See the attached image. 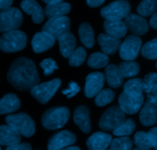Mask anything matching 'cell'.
Returning <instances> with one entry per match:
<instances>
[{"label": "cell", "instance_id": "obj_1", "mask_svg": "<svg viewBox=\"0 0 157 150\" xmlns=\"http://www.w3.org/2000/svg\"><path fill=\"white\" fill-rule=\"evenodd\" d=\"M9 83L22 92L31 90L39 83L36 65L32 60L20 57L15 60L7 73Z\"/></svg>", "mask_w": 157, "mask_h": 150}, {"label": "cell", "instance_id": "obj_2", "mask_svg": "<svg viewBox=\"0 0 157 150\" xmlns=\"http://www.w3.org/2000/svg\"><path fill=\"white\" fill-rule=\"evenodd\" d=\"M69 116L70 112L66 107H52L43 113L41 120L42 124L46 129H59L66 125Z\"/></svg>", "mask_w": 157, "mask_h": 150}, {"label": "cell", "instance_id": "obj_3", "mask_svg": "<svg viewBox=\"0 0 157 150\" xmlns=\"http://www.w3.org/2000/svg\"><path fill=\"white\" fill-rule=\"evenodd\" d=\"M26 43V34L20 30L4 33L0 37V49L7 53L21 51L25 48Z\"/></svg>", "mask_w": 157, "mask_h": 150}, {"label": "cell", "instance_id": "obj_4", "mask_svg": "<svg viewBox=\"0 0 157 150\" xmlns=\"http://www.w3.org/2000/svg\"><path fill=\"white\" fill-rule=\"evenodd\" d=\"M6 122L25 137H31L36 132L34 121L26 113H19L9 115L6 117Z\"/></svg>", "mask_w": 157, "mask_h": 150}, {"label": "cell", "instance_id": "obj_5", "mask_svg": "<svg viewBox=\"0 0 157 150\" xmlns=\"http://www.w3.org/2000/svg\"><path fill=\"white\" fill-rule=\"evenodd\" d=\"M126 121V116L118 106L109 107L99 119V126L104 131H114Z\"/></svg>", "mask_w": 157, "mask_h": 150}, {"label": "cell", "instance_id": "obj_6", "mask_svg": "<svg viewBox=\"0 0 157 150\" xmlns=\"http://www.w3.org/2000/svg\"><path fill=\"white\" fill-rule=\"evenodd\" d=\"M23 17L17 8H10L6 11H0V33H7L17 30L21 26Z\"/></svg>", "mask_w": 157, "mask_h": 150}, {"label": "cell", "instance_id": "obj_7", "mask_svg": "<svg viewBox=\"0 0 157 150\" xmlns=\"http://www.w3.org/2000/svg\"><path fill=\"white\" fill-rule=\"evenodd\" d=\"M131 7L127 1H115L101 10V16L105 20H122L130 14Z\"/></svg>", "mask_w": 157, "mask_h": 150}, {"label": "cell", "instance_id": "obj_8", "mask_svg": "<svg viewBox=\"0 0 157 150\" xmlns=\"http://www.w3.org/2000/svg\"><path fill=\"white\" fill-rule=\"evenodd\" d=\"M61 85L59 79H55L49 82L36 86L30 90L32 95L40 103L46 104L52 98Z\"/></svg>", "mask_w": 157, "mask_h": 150}, {"label": "cell", "instance_id": "obj_9", "mask_svg": "<svg viewBox=\"0 0 157 150\" xmlns=\"http://www.w3.org/2000/svg\"><path fill=\"white\" fill-rule=\"evenodd\" d=\"M43 31L59 39L70 33V20L66 16L49 19L43 27Z\"/></svg>", "mask_w": 157, "mask_h": 150}, {"label": "cell", "instance_id": "obj_10", "mask_svg": "<svg viewBox=\"0 0 157 150\" xmlns=\"http://www.w3.org/2000/svg\"><path fill=\"white\" fill-rule=\"evenodd\" d=\"M142 48V39L139 36H129L120 48V56L125 61H132L137 58Z\"/></svg>", "mask_w": 157, "mask_h": 150}, {"label": "cell", "instance_id": "obj_11", "mask_svg": "<svg viewBox=\"0 0 157 150\" xmlns=\"http://www.w3.org/2000/svg\"><path fill=\"white\" fill-rule=\"evenodd\" d=\"M76 141V136L68 130H63L56 133L48 142V150H62L73 145Z\"/></svg>", "mask_w": 157, "mask_h": 150}, {"label": "cell", "instance_id": "obj_12", "mask_svg": "<svg viewBox=\"0 0 157 150\" xmlns=\"http://www.w3.org/2000/svg\"><path fill=\"white\" fill-rule=\"evenodd\" d=\"M105 79V75L102 72H93L87 75L85 84L86 96L87 98L96 96L102 91Z\"/></svg>", "mask_w": 157, "mask_h": 150}, {"label": "cell", "instance_id": "obj_13", "mask_svg": "<svg viewBox=\"0 0 157 150\" xmlns=\"http://www.w3.org/2000/svg\"><path fill=\"white\" fill-rule=\"evenodd\" d=\"M118 101L119 106L123 113L127 114H135L138 113L144 102V95L140 97H133L129 96L123 92L120 94Z\"/></svg>", "mask_w": 157, "mask_h": 150}, {"label": "cell", "instance_id": "obj_14", "mask_svg": "<svg viewBox=\"0 0 157 150\" xmlns=\"http://www.w3.org/2000/svg\"><path fill=\"white\" fill-rule=\"evenodd\" d=\"M127 29L133 34L139 36L146 34L149 30V24L147 21L142 16L136 14H129L124 20Z\"/></svg>", "mask_w": 157, "mask_h": 150}, {"label": "cell", "instance_id": "obj_15", "mask_svg": "<svg viewBox=\"0 0 157 150\" xmlns=\"http://www.w3.org/2000/svg\"><path fill=\"white\" fill-rule=\"evenodd\" d=\"M56 42V38L46 32H39L35 34L32 40L33 49L36 53L43 52L52 48Z\"/></svg>", "mask_w": 157, "mask_h": 150}, {"label": "cell", "instance_id": "obj_16", "mask_svg": "<svg viewBox=\"0 0 157 150\" xmlns=\"http://www.w3.org/2000/svg\"><path fill=\"white\" fill-rule=\"evenodd\" d=\"M73 120L84 133H89L91 131L90 110L86 106H79L76 107L73 113Z\"/></svg>", "mask_w": 157, "mask_h": 150}, {"label": "cell", "instance_id": "obj_17", "mask_svg": "<svg viewBox=\"0 0 157 150\" xmlns=\"http://www.w3.org/2000/svg\"><path fill=\"white\" fill-rule=\"evenodd\" d=\"M21 8L26 14L32 16V20L34 23L39 24L43 22L45 13L41 6L36 1L25 0L21 2Z\"/></svg>", "mask_w": 157, "mask_h": 150}, {"label": "cell", "instance_id": "obj_18", "mask_svg": "<svg viewBox=\"0 0 157 150\" xmlns=\"http://www.w3.org/2000/svg\"><path fill=\"white\" fill-rule=\"evenodd\" d=\"M111 142L112 136L109 134L97 132L89 138L86 145L90 150H105Z\"/></svg>", "mask_w": 157, "mask_h": 150}, {"label": "cell", "instance_id": "obj_19", "mask_svg": "<svg viewBox=\"0 0 157 150\" xmlns=\"http://www.w3.org/2000/svg\"><path fill=\"white\" fill-rule=\"evenodd\" d=\"M21 142V135L9 125H0V145L11 146Z\"/></svg>", "mask_w": 157, "mask_h": 150}, {"label": "cell", "instance_id": "obj_20", "mask_svg": "<svg viewBox=\"0 0 157 150\" xmlns=\"http://www.w3.org/2000/svg\"><path fill=\"white\" fill-rule=\"evenodd\" d=\"M140 122L144 126H152L157 122V106L146 101L140 113Z\"/></svg>", "mask_w": 157, "mask_h": 150}, {"label": "cell", "instance_id": "obj_21", "mask_svg": "<svg viewBox=\"0 0 157 150\" xmlns=\"http://www.w3.org/2000/svg\"><path fill=\"white\" fill-rule=\"evenodd\" d=\"M98 42L101 46L102 53L105 55H113L120 49L121 45L120 39L108 36L106 34L101 33L98 36Z\"/></svg>", "mask_w": 157, "mask_h": 150}, {"label": "cell", "instance_id": "obj_22", "mask_svg": "<svg viewBox=\"0 0 157 150\" xmlns=\"http://www.w3.org/2000/svg\"><path fill=\"white\" fill-rule=\"evenodd\" d=\"M104 29L108 36L120 39L127 33V27L122 20H105L104 22Z\"/></svg>", "mask_w": 157, "mask_h": 150}, {"label": "cell", "instance_id": "obj_23", "mask_svg": "<svg viewBox=\"0 0 157 150\" xmlns=\"http://www.w3.org/2000/svg\"><path fill=\"white\" fill-rule=\"evenodd\" d=\"M143 90L147 95L148 101L157 106V74L151 72L143 79Z\"/></svg>", "mask_w": 157, "mask_h": 150}, {"label": "cell", "instance_id": "obj_24", "mask_svg": "<svg viewBox=\"0 0 157 150\" xmlns=\"http://www.w3.org/2000/svg\"><path fill=\"white\" fill-rule=\"evenodd\" d=\"M21 105L19 98L14 93H9L0 98V115L10 114L17 111Z\"/></svg>", "mask_w": 157, "mask_h": 150}, {"label": "cell", "instance_id": "obj_25", "mask_svg": "<svg viewBox=\"0 0 157 150\" xmlns=\"http://www.w3.org/2000/svg\"><path fill=\"white\" fill-rule=\"evenodd\" d=\"M105 78L108 83L109 86L112 88H120L123 85L124 77L122 75L120 69L117 66L109 64L105 69Z\"/></svg>", "mask_w": 157, "mask_h": 150}, {"label": "cell", "instance_id": "obj_26", "mask_svg": "<svg viewBox=\"0 0 157 150\" xmlns=\"http://www.w3.org/2000/svg\"><path fill=\"white\" fill-rule=\"evenodd\" d=\"M58 41L60 52L63 56L65 58H69L74 52L76 45V39L74 35L69 33L59 38Z\"/></svg>", "mask_w": 157, "mask_h": 150}, {"label": "cell", "instance_id": "obj_27", "mask_svg": "<svg viewBox=\"0 0 157 150\" xmlns=\"http://www.w3.org/2000/svg\"><path fill=\"white\" fill-rule=\"evenodd\" d=\"M78 36L82 43L86 48H90L93 47L95 44L94 33L91 25L88 22H83L78 28Z\"/></svg>", "mask_w": 157, "mask_h": 150}, {"label": "cell", "instance_id": "obj_28", "mask_svg": "<svg viewBox=\"0 0 157 150\" xmlns=\"http://www.w3.org/2000/svg\"><path fill=\"white\" fill-rule=\"evenodd\" d=\"M71 10V5L68 2H63L54 6H46L45 8V15L49 19L65 16Z\"/></svg>", "mask_w": 157, "mask_h": 150}, {"label": "cell", "instance_id": "obj_29", "mask_svg": "<svg viewBox=\"0 0 157 150\" xmlns=\"http://www.w3.org/2000/svg\"><path fill=\"white\" fill-rule=\"evenodd\" d=\"M143 80L141 79H132L128 80L123 86V92L129 96H143Z\"/></svg>", "mask_w": 157, "mask_h": 150}, {"label": "cell", "instance_id": "obj_30", "mask_svg": "<svg viewBox=\"0 0 157 150\" xmlns=\"http://www.w3.org/2000/svg\"><path fill=\"white\" fill-rule=\"evenodd\" d=\"M123 77L130 78L136 75L140 72V65L135 61L122 62L118 66Z\"/></svg>", "mask_w": 157, "mask_h": 150}, {"label": "cell", "instance_id": "obj_31", "mask_svg": "<svg viewBox=\"0 0 157 150\" xmlns=\"http://www.w3.org/2000/svg\"><path fill=\"white\" fill-rule=\"evenodd\" d=\"M109 58L107 55L102 52H95L90 55L87 61V64L90 67L93 69H101L108 66Z\"/></svg>", "mask_w": 157, "mask_h": 150}, {"label": "cell", "instance_id": "obj_32", "mask_svg": "<svg viewBox=\"0 0 157 150\" xmlns=\"http://www.w3.org/2000/svg\"><path fill=\"white\" fill-rule=\"evenodd\" d=\"M134 143L137 148L143 149H150L153 148V142L149 133L137 132L134 136Z\"/></svg>", "mask_w": 157, "mask_h": 150}, {"label": "cell", "instance_id": "obj_33", "mask_svg": "<svg viewBox=\"0 0 157 150\" xmlns=\"http://www.w3.org/2000/svg\"><path fill=\"white\" fill-rule=\"evenodd\" d=\"M137 13L142 17L153 15L157 10V1L152 0H145L142 1L137 6Z\"/></svg>", "mask_w": 157, "mask_h": 150}, {"label": "cell", "instance_id": "obj_34", "mask_svg": "<svg viewBox=\"0 0 157 150\" xmlns=\"http://www.w3.org/2000/svg\"><path fill=\"white\" fill-rule=\"evenodd\" d=\"M141 54L147 60H157V38L146 42L142 47Z\"/></svg>", "mask_w": 157, "mask_h": 150}, {"label": "cell", "instance_id": "obj_35", "mask_svg": "<svg viewBox=\"0 0 157 150\" xmlns=\"http://www.w3.org/2000/svg\"><path fill=\"white\" fill-rule=\"evenodd\" d=\"M86 57V52L85 48L79 46L74 50L72 55L69 58V63L71 66L78 67L83 64Z\"/></svg>", "mask_w": 157, "mask_h": 150}, {"label": "cell", "instance_id": "obj_36", "mask_svg": "<svg viewBox=\"0 0 157 150\" xmlns=\"http://www.w3.org/2000/svg\"><path fill=\"white\" fill-rule=\"evenodd\" d=\"M115 98V92L110 89H105L101 91L96 96L95 103L99 107L105 106L112 102Z\"/></svg>", "mask_w": 157, "mask_h": 150}, {"label": "cell", "instance_id": "obj_37", "mask_svg": "<svg viewBox=\"0 0 157 150\" xmlns=\"http://www.w3.org/2000/svg\"><path fill=\"white\" fill-rule=\"evenodd\" d=\"M136 129V124L134 121L132 119H129L125 121L123 124H122L117 129L114 130L113 132V135L116 136H120V137H123V136H129V135L132 134Z\"/></svg>", "mask_w": 157, "mask_h": 150}, {"label": "cell", "instance_id": "obj_38", "mask_svg": "<svg viewBox=\"0 0 157 150\" xmlns=\"http://www.w3.org/2000/svg\"><path fill=\"white\" fill-rule=\"evenodd\" d=\"M133 142L129 137L116 138L111 142L112 150H131Z\"/></svg>", "mask_w": 157, "mask_h": 150}, {"label": "cell", "instance_id": "obj_39", "mask_svg": "<svg viewBox=\"0 0 157 150\" xmlns=\"http://www.w3.org/2000/svg\"><path fill=\"white\" fill-rule=\"evenodd\" d=\"M40 66L43 69L44 75H46V76L52 74L54 71L59 69V66H57L55 60L51 58L46 59V60H43L42 63H40Z\"/></svg>", "mask_w": 157, "mask_h": 150}, {"label": "cell", "instance_id": "obj_40", "mask_svg": "<svg viewBox=\"0 0 157 150\" xmlns=\"http://www.w3.org/2000/svg\"><path fill=\"white\" fill-rule=\"evenodd\" d=\"M79 91H80V87L78 86V85L75 82H70L69 84V88L63 90L62 92L66 95L68 98H70L75 96L77 93L79 92Z\"/></svg>", "mask_w": 157, "mask_h": 150}, {"label": "cell", "instance_id": "obj_41", "mask_svg": "<svg viewBox=\"0 0 157 150\" xmlns=\"http://www.w3.org/2000/svg\"><path fill=\"white\" fill-rule=\"evenodd\" d=\"M6 150H32V146L27 142H19L7 147Z\"/></svg>", "mask_w": 157, "mask_h": 150}, {"label": "cell", "instance_id": "obj_42", "mask_svg": "<svg viewBox=\"0 0 157 150\" xmlns=\"http://www.w3.org/2000/svg\"><path fill=\"white\" fill-rule=\"evenodd\" d=\"M149 133L152 138V142H153V148L157 150V127L151 129L149 131Z\"/></svg>", "mask_w": 157, "mask_h": 150}, {"label": "cell", "instance_id": "obj_43", "mask_svg": "<svg viewBox=\"0 0 157 150\" xmlns=\"http://www.w3.org/2000/svg\"><path fill=\"white\" fill-rule=\"evenodd\" d=\"M13 2L11 0H0V10L6 11V10H10Z\"/></svg>", "mask_w": 157, "mask_h": 150}, {"label": "cell", "instance_id": "obj_44", "mask_svg": "<svg viewBox=\"0 0 157 150\" xmlns=\"http://www.w3.org/2000/svg\"><path fill=\"white\" fill-rule=\"evenodd\" d=\"M86 2L89 6L95 8V7L100 6L102 4L104 3V1L103 0H88Z\"/></svg>", "mask_w": 157, "mask_h": 150}, {"label": "cell", "instance_id": "obj_45", "mask_svg": "<svg viewBox=\"0 0 157 150\" xmlns=\"http://www.w3.org/2000/svg\"><path fill=\"white\" fill-rule=\"evenodd\" d=\"M149 25L154 29H157V12H155L149 20Z\"/></svg>", "mask_w": 157, "mask_h": 150}, {"label": "cell", "instance_id": "obj_46", "mask_svg": "<svg viewBox=\"0 0 157 150\" xmlns=\"http://www.w3.org/2000/svg\"><path fill=\"white\" fill-rule=\"evenodd\" d=\"M63 1H60V0H48V1H44V2L46 4H47V6H54L56 5V4L61 3Z\"/></svg>", "mask_w": 157, "mask_h": 150}, {"label": "cell", "instance_id": "obj_47", "mask_svg": "<svg viewBox=\"0 0 157 150\" xmlns=\"http://www.w3.org/2000/svg\"><path fill=\"white\" fill-rule=\"evenodd\" d=\"M62 150H81V149L77 146H69L67 147V148H65Z\"/></svg>", "mask_w": 157, "mask_h": 150}, {"label": "cell", "instance_id": "obj_48", "mask_svg": "<svg viewBox=\"0 0 157 150\" xmlns=\"http://www.w3.org/2000/svg\"><path fill=\"white\" fill-rule=\"evenodd\" d=\"M132 150H149V149H143V148H135L134 149Z\"/></svg>", "mask_w": 157, "mask_h": 150}, {"label": "cell", "instance_id": "obj_49", "mask_svg": "<svg viewBox=\"0 0 157 150\" xmlns=\"http://www.w3.org/2000/svg\"><path fill=\"white\" fill-rule=\"evenodd\" d=\"M156 68H157V62H156Z\"/></svg>", "mask_w": 157, "mask_h": 150}, {"label": "cell", "instance_id": "obj_50", "mask_svg": "<svg viewBox=\"0 0 157 150\" xmlns=\"http://www.w3.org/2000/svg\"><path fill=\"white\" fill-rule=\"evenodd\" d=\"M108 150H112V149H111V148H110V149H108Z\"/></svg>", "mask_w": 157, "mask_h": 150}, {"label": "cell", "instance_id": "obj_51", "mask_svg": "<svg viewBox=\"0 0 157 150\" xmlns=\"http://www.w3.org/2000/svg\"><path fill=\"white\" fill-rule=\"evenodd\" d=\"M0 150H2V149H1V148H0Z\"/></svg>", "mask_w": 157, "mask_h": 150}]
</instances>
